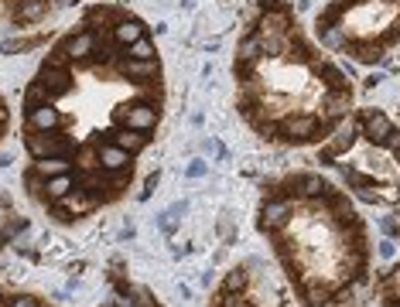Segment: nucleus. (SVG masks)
Here are the masks:
<instances>
[{"label":"nucleus","instance_id":"1","mask_svg":"<svg viewBox=\"0 0 400 307\" xmlns=\"http://www.w3.org/2000/svg\"><path fill=\"white\" fill-rule=\"evenodd\" d=\"M24 147H28V154H31L34 161H38V157H69V154L76 150V144L65 140V137H59L55 130H52V133H34V130H28Z\"/></svg>","mask_w":400,"mask_h":307},{"label":"nucleus","instance_id":"2","mask_svg":"<svg viewBox=\"0 0 400 307\" xmlns=\"http://www.w3.org/2000/svg\"><path fill=\"white\" fill-rule=\"evenodd\" d=\"M318 130H322V123H318V116H311V113L288 116V120L277 126L281 140H288V144H308V140H315V137H318Z\"/></svg>","mask_w":400,"mask_h":307},{"label":"nucleus","instance_id":"3","mask_svg":"<svg viewBox=\"0 0 400 307\" xmlns=\"http://www.w3.org/2000/svg\"><path fill=\"white\" fill-rule=\"evenodd\" d=\"M59 212L62 215H69V218H83V215H93L96 208L103 205V195H93V192H86V188H72L65 198H59Z\"/></svg>","mask_w":400,"mask_h":307},{"label":"nucleus","instance_id":"4","mask_svg":"<svg viewBox=\"0 0 400 307\" xmlns=\"http://www.w3.org/2000/svg\"><path fill=\"white\" fill-rule=\"evenodd\" d=\"M116 72L123 76V79H130V82H154V79H161V62L158 58H120V65H116Z\"/></svg>","mask_w":400,"mask_h":307},{"label":"nucleus","instance_id":"5","mask_svg":"<svg viewBox=\"0 0 400 307\" xmlns=\"http://www.w3.org/2000/svg\"><path fill=\"white\" fill-rule=\"evenodd\" d=\"M62 123H65V116H62L52 102L34 106V109H28V113H24V126H28V130H34V133H52V130H59Z\"/></svg>","mask_w":400,"mask_h":307},{"label":"nucleus","instance_id":"6","mask_svg":"<svg viewBox=\"0 0 400 307\" xmlns=\"http://www.w3.org/2000/svg\"><path fill=\"white\" fill-rule=\"evenodd\" d=\"M59 48L72 58V62H79V65H86L90 58H93V52H96V31H76V34H69L65 41H59Z\"/></svg>","mask_w":400,"mask_h":307},{"label":"nucleus","instance_id":"7","mask_svg":"<svg viewBox=\"0 0 400 307\" xmlns=\"http://www.w3.org/2000/svg\"><path fill=\"white\" fill-rule=\"evenodd\" d=\"M359 126H363V137L373 140V144H383L390 137V130H394V123L380 109H359Z\"/></svg>","mask_w":400,"mask_h":307},{"label":"nucleus","instance_id":"8","mask_svg":"<svg viewBox=\"0 0 400 307\" xmlns=\"http://www.w3.org/2000/svg\"><path fill=\"white\" fill-rule=\"evenodd\" d=\"M38 79L48 86L52 100H62V96H69V93H72V72H69V69H52V65H41V76H38Z\"/></svg>","mask_w":400,"mask_h":307},{"label":"nucleus","instance_id":"9","mask_svg":"<svg viewBox=\"0 0 400 307\" xmlns=\"http://www.w3.org/2000/svg\"><path fill=\"white\" fill-rule=\"evenodd\" d=\"M96 150H100V168L106 171V174L130 168V154H127L123 147H116L113 140H100V144H96Z\"/></svg>","mask_w":400,"mask_h":307},{"label":"nucleus","instance_id":"10","mask_svg":"<svg viewBox=\"0 0 400 307\" xmlns=\"http://www.w3.org/2000/svg\"><path fill=\"white\" fill-rule=\"evenodd\" d=\"M288 218H291V202H288V198H271V202L264 205V229H267V232L284 229Z\"/></svg>","mask_w":400,"mask_h":307},{"label":"nucleus","instance_id":"11","mask_svg":"<svg viewBox=\"0 0 400 307\" xmlns=\"http://www.w3.org/2000/svg\"><path fill=\"white\" fill-rule=\"evenodd\" d=\"M144 34H147V27H144V21H137V17H120V21L113 24V41H116L120 48L134 45V41L144 38Z\"/></svg>","mask_w":400,"mask_h":307},{"label":"nucleus","instance_id":"12","mask_svg":"<svg viewBox=\"0 0 400 307\" xmlns=\"http://www.w3.org/2000/svg\"><path fill=\"white\" fill-rule=\"evenodd\" d=\"M109 140H113L116 147H123L127 154H137V150L147 144V137H144L140 130H134V126H116V130L109 133Z\"/></svg>","mask_w":400,"mask_h":307},{"label":"nucleus","instance_id":"13","mask_svg":"<svg viewBox=\"0 0 400 307\" xmlns=\"http://www.w3.org/2000/svg\"><path fill=\"white\" fill-rule=\"evenodd\" d=\"M31 168H34L41 178H59V174H69V171H72V161H69V157H38Z\"/></svg>","mask_w":400,"mask_h":307},{"label":"nucleus","instance_id":"14","mask_svg":"<svg viewBox=\"0 0 400 307\" xmlns=\"http://www.w3.org/2000/svg\"><path fill=\"white\" fill-rule=\"evenodd\" d=\"M291 185L298 188L304 198H322V195H328V192H332V188L325 185V178H318V174H301V178H295Z\"/></svg>","mask_w":400,"mask_h":307},{"label":"nucleus","instance_id":"15","mask_svg":"<svg viewBox=\"0 0 400 307\" xmlns=\"http://www.w3.org/2000/svg\"><path fill=\"white\" fill-rule=\"evenodd\" d=\"M260 55H264V38H260V31H250L240 41V65H253Z\"/></svg>","mask_w":400,"mask_h":307},{"label":"nucleus","instance_id":"16","mask_svg":"<svg viewBox=\"0 0 400 307\" xmlns=\"http://www.w3.org/2000/svg\"><path fill=\"white\" fill-rule=\"evenodd\" d=\"M113 17H116V10H113L109 3H96V7H90V10H86L83 27H86V31H100V27H106Z\"/></svg>","mask_w":400,"mask_h":307},{"label":"nucleus","instance_id":"17","mask_svg":"<svg viewBox=\"0 0 400 307\" xmlns=\"http://www.w3.org/2000/svg\"><path fill=\"white\" fill-rule=\"evenodd\" d=\"M325 109H328V116H346V113L352 109V93H349V89L325 93Z\"/></svg>","mask_w":400,"mask_h":307},{"label":"nucleus","instance_id":"18","mask_svg":"<svg viewBox=\"0 0 400 307\" xmlns=\"http://www.w3.org/2000/svg\"><path fill=\"white\" fill-rule=\"evenodd\" d=\"M72 188H76V181H72V171H69V174H59V178H48V181H45V198L59 202V198H65Z\"/></svg>","mask_w":400,"mask_h":307},{"label":"nucleus","instance_id":"19","mask_svg":"<svg viewBox=\"0 0 400 307\" xmlns=\"http://www.w3.org/2000/svg\"><path fill=\"white\" fill-rule=\"evenodd\" d=\"M246 287H250L246 266H233V270L226 273V280H222V294H246Z\"/></svg>","mask_w":400,"mask_h":307},{"label":"nucleus","instance_id":"20","mask_svg":"<svg viewBox=\"0 0 400 307\" xmlns=\"http://www.w3.org/2000/svg\"><path fill=\"white\" fill-rule=\"evenodd\" d=\"M304 304L308 307H325L332 304V291L318 280H304Z\"/></svg>","mask_w":400,"mask_h":307},{"label":"nucleus","instance_id":"21","mask_svg":"<svg viewBox=\"0 0 400 307\" xmlns=\"http://www.w3.org/2000/svg\"><path fill=\"white\" fill-rule=\"evenodd\" d=\"M45 10H48V0H24L14 10V17H17V24H31V21H41Z\"/></svg>","mask_w":400,"mask_h":307},{"label":"nucleus","instance_id":"22","mask_svg":"<svg viewBox=\"0 0 400 307\" xmlns=\"http://www.w3.org/2000/svg\"><path fill=\"white\" fill-rule=\"evenodd\" d=\"M45 102H55V100H52L48 86H45L41 79H34V82L24 89V109H34V106H45Z\"/></svg>","mask_w":400,"mask_h":307},{"label":"nucleus","instance_id":"23","mask_svg":"<svg viewBox=\"0 0 400 307\" xmlns=\"http://www.w3.org/2000/svg\"><path fill=\"white\" fill-rule=\"evenodd\" d=\"M123 52H127L130 58H158V52H154V41H151L147 34H144V38H137L134 45H127Z\"/></svg>","mask_w":400,"mask_h":307},{"label":"nucleus","instance_id":"24","mask_svg":"<svg viewBox=\"0 0 400 307\" xmlns=\"http://www.w3.org/2000/svg\"><path fill=\"white\" fill-rule=\"evenodd\" d=\"M45 181H48V178H41L34 168H28V171H24V188H28V195L45 198Z\"/></svg>","mask_w":400,"mask_h":307},{"label":"nucleus","instance_id":"25","mask_svg":"<svg viewBox=\"0 0 400 307\" xmlns=\"http://www.w3.org/2000/svg\"><path fill=\"white\" fill-rule=\"evenodd\" d=\"M318 38H322V45H325V48H342V45H346V34H342L339 27H328V24H325V27H318Z\"/></svg>","mask_w":400,"mask_h":307},{"label":"nucleus","instance_id":"26","mask_svg":"<svg viewBox=\"0 0 400 307\" xmlns=\"http://www.w3.org/2000/svg\"><path fill=\"white\" fill-rule=\"evenodd\" d=\"M219 304L222 307H253V301L246 294H219Z\"/></svg>","mask_w":400,"mask_h":307},{"label":"nucleus","instance_id":"27","mask_svg":"<svg viewBox=\"0 0 400 307\" xmlns=\"http://www.w3.org/2000/svg\"><path fill=\"white\" fill-rule=\"evenodd\" d=\"M158 181H161V171H151V174H147V181H144V192H140V202H147V198L154 195V188H158Z\"/></svg>","mask_w":400,"mask_h":307},{"label":"nucleus","instance_id":"28","mask_svg":"<svg viewBox=\"0 0 400 307\" xmlns=\"http://www.w3.org/2000/svg\"><path fill=\"white\" fill-rule=\"evenodd\" d=\"M7 307H41V301H38V297L21 294V297H10V301H7Z\"/></svg>","mask_w":400,"mask_h":307},{"label":"nucleus","instance_id":"29","mask_svg":"<svg viewBox=\"0 0 400 307\" xmlns=\"http://www.w3.org/2000/svg\"><path fill=\"white\" fill-rule=\"evenodd\" d=\"M158 229H161V232H175V212L158 215Z\"/></svg>","mask_w":400,"mask_h":307},{"label":"nucleus","instance_id":"30","mask_svg":"<svg viewBox=\"0 0 400 307\" xmlns=\"http://www.w3.org/2000/svg\"><path fill=\"white\" fill-rule=\"evenodd\" d=\"M205 171H209V164H205V161H199V157H196V161L185 168V174H189V178H202Z\"/></svg>","mask_w":400,"mask_h":307},{"label":"nucleus","instance_id":"31","mask_svg":"<svg viewBox=\"0 0 400 307\" xmlns=\"http://www.w3.org/2000/svg\"><path fill=\"white\" fill-rule=\"evenodd\" d=\"M383 147H387V150H397V154H400V130H390V137L383 140Z\"/></svg>","mask_w":400,"mask_h":307},{"label":"nucleus","instance_id":"32","mask_svg":"<svg viewBox=\"0 0 400 307\" xmlns=\"http://www.w3.org/2000/svg\"><path fill=\"white\" fill-rule=\"evenodd\" d=\"M349 297H352V291H349V287H342V291L332 297V304H349Z\"/></svg>","mask_w":400,"mask_h":307},{"label":"nucleus","instance_id":"33","mask_svg":"<svg viewBox=\"0 0 400 307\" xmlns=\"http://www.w3.org/2000/svg\"><path fill=\"white\" fill-rule=\"evenodd\" d=\"M116 307H144V304L134 301V294H127V297H116Z\"/></svg>","mask_w":400,"mask_h":307},{"label":"nucleus","instance_id":"34","mask_svg":"<svg viewBox=\"0 0 400 307\" xmlns=\"http://www.w3.org/2000/svg\"><path fill=\"white\" fill-rule=\"evenodd\" d=\"M380 256H394V242H390V239L380 242Z\"/></svg>","mask_w":400,"mask_h":307},{"label":"nucleus","instance_id":"35","mask_svg":"<svg viewBox=\"0 0 400 307\" xmlns=\"http://www.w3.org/2000/svg\"><path fill=\"white\" fill-rule=\"evenodd\" d=\"M7 164H10V154H7V150H0V168H7Z\"/></svg>","mask_w":400,"mask_h":307},{"label":"nucleus","instance_id":"36","mask_svg":"<svg viewBox=\"0 0 400 307\" xmlns=\"http://www.w3.org/2000/svg\"><path fill=\"white\" fill-rule=\"evenodd\" d=\"M3 126H7V109L0 106V130H3Z\"/></svg>","mask_w":400,"mask_h":307},{"label":"nucleus","instance_id":"37","mask_svg":"<svg viewBox=\"0 0 400 307\" xmlns=\"http://www.w3.org/2000/svg\"><path fill=\"white\" fill-rule=\"evenodd\" d=\"M100 307H116V301H103Z\"/></svg>","mask_w":400,"mask_h":307},{"label":"nucleus","instance_id":"38","mask_svg":"<svg viewBox=\"0 0 400 307\" xmlns=\"http://www.w3.org/2000/svg\"><path fill=\"white\" fill-rule=\"evenodd\" d=\"M3 242H7V236H3V229H0V246H3Z\"/></svg>","mask_w":400,"mask_h":307},{"label":"nucleus","instance_id":"39","mask_svg":"<svg viewBox=\"0 0 400 307\" xmlns=\"http://www.w3.org/2000/svg\"><path fill=\"white\" fill-rule=\"evenodd\" d=\"M212 307H222V304H219V301H212Z\"/></svg>","mask_w":400,"mask_h":307}]
</instances>
